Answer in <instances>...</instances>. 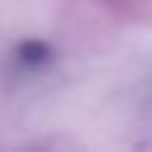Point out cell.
<instances>
[{
  "instance_id": "obj_1",
  "label": "cell",
  "mask_w": 152,
  "mask_h": 152,
  "mask_svg": "<svg viewBox=\"0 0 152 152\" xmlns=\"http://www.w3.org/2000/svg\"><path fill=\"white\" fill-rule=\"evenodd\" d=\"M55 59L52 45L43 38H26L14 48V62L24 71H40Z\"/></svg>"
}]
</instances>
